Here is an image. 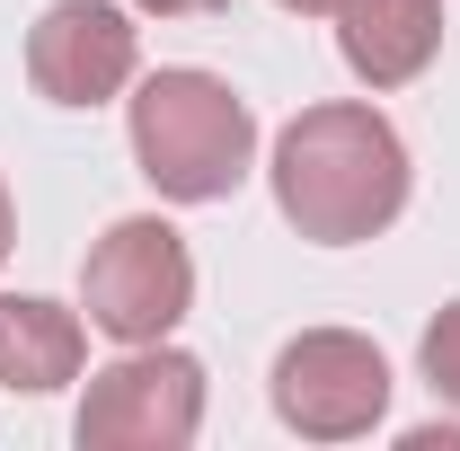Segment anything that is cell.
I'll list each match as a JSON object with an SVG mask.
<instances>
[{
  "mask_svg": "<svg viewBox=\"0 0 460 451\" xmlns=\"http://www.w3.org/2000/svg\"><path fill=\"white\" fill-rule=\"evenodd\" d=\"M275 213L319 248H354V239H381L407 213V142L399 124L363 98H328V107H301L275 133Z\"/></svg>",
  "mask_w": 460,
  "mask_h": 451,
  "instance_id": "1",
  "label": "cell"
},
{
  "mask_svg": "<svg viewBox=\"0 0 460 451\" xmlns=\"http://www.w3.org/2000/svg\"><path fill=\"white\" fill-rule=\"evenodd\" d=\"M133 160L169 204H222L257 169V115L213 71H151L133 98Z\"/></svg>",
  "mask_w": 460,
  "mask_h": 451,
  "instance_id": "2",
  "label": "cell"
},
{
  "mask_svg": "<svg viewBox=\"0 0 460 451\" xmlns=\"http://www.w3.org/2000/svg\"><path fill=\"white\" fill-rule=\"evenodd\" d=\"M80 310L115 345H160L195 310V257L160 213H124L80 266Z\"/></svg>",
  "mask_w": 460,
  "mask_h": 451,
  "instance_id": "3",
  "label": "cell"
},
{
  "mask_svg": "<svg viewBox=\"0 0 460 451\" xmlns=\"http://www.w3.org/2000/svg\"><path fill=\"white\" fill-rule=\"evenodd\" d=\"M204 425V363L160 345H124L107 372H89L80 443L89 451H186Z\"/></svg>",
  "mask_w": 460,
  "mask_h": 451,
  "instance_id": "4",
  "label": "cell"
},
{
  "mask_svg": "<svg viewBox=\"0 0 460 451\" xmlns=\"http://www.w3.org/2000/svg\"><path fill=\"white\" fill-rule=\"evenodd\" d=\"M275 416L301 443H354L390 416V363L354 328H301L275 354Z\"/></svg>",
  "mask_w": 460,
  "mask_h": 451,
  "instance_id": "5",
  "label": "cell"
},
{
  "mask_svg": "<svg viewBox=\"0 0 460 451\" xmlns=\"http://www.w3.org/2000/svg\"><path fill=\"white\" fill-rule=\"evenodd\" d=\"M142 71V27L115 0H54L27 27V80L54 107H107Z\"/></svg>",
  "mask_w": 460,
  "mask_h": 451,
  "instance_id": "6",
  "label": "cell"
},
{
  "mask_svg": "<svg viewBox=\"0 0 460 451\" xmlns=\"http://www.w3.org/2000/svg\"><path fill=\"white\" fill-rule=\"evenodd\" d=\"M337 54L363 89H407L443 54V0H337Z\"/></svg>",
  "mask_w": 460,
  "mask_h": 451,
  "instance_id": "7",
  "label": "cell"
},
{
  "mask_svg": "<svg viewBox=\"0 0 460 451\" xmlns=\"http://www.w3.org/2000/svg\"><path fill=\"white\" fill-rule=\"evenodd\" d=\"M80 363H89L80 310H62L45 292H0V390L45 398L62 381H80Z\"/></svg>",
  "mask_w": 460,
  "mask_h": 451,
  "instance_id": "8",
  "label": "cell"
},
{
  "mask_svg": "<svg viewBox=\"0 0 460 451\" xmlns=\"http://www.w3.org/2000/svg\"><path fill=\"white\" fill-rule=\"evenodd\" d=\"M416 363H425V390H434V398H452V407H460V301L443 310V319H434V328H425Z\"/></svg>",
  "mask_w": 460,
  "mask_h": 451,
  "instance_id": "9",
  "label": "cell"
},
{
  "mask_svg": "<svg viewBox=\"0 0 460 451\" xmlns=\"http://www.w3.org/2000/svg\"><path fill=\"white\" fill-rule=\"evenodd\" d=\"M133 9H151V18H204L213 0H133Z\"/></svg>",
  "mask_w": 460,
  "mask_h": 451,
  "instance_id": "10",
  "label": "cell"
},
{
  "mask_svg": "<svg viewBox=\"0 0 460 451\" xmlns=\"http://www.w3.org/2000/svg\"><path fill=\"white\" fill-rule=\"evenodd\" d=\"M275 9H301V18H337V0H275Z\"/></svg>",
  "mask_w": 460,
  "mask_h": 451,
  "instance_id": "11",
  "label": "cell"
},
{
  "mask_svg": "<svg viewBox=\"0 0 460 451\" xmlns=\"http://www.w3.org/2000/svg\"><path fill=\"white\" fill-rule=\"evenodd\" d=\"M9 239H18V213H9V186H0V257H9Z\"/></svg>",
  "mask_w": 460,
  "mask_h": 451,
  "instance_id": "12",
  "label": "cell"
}]
</instances>
